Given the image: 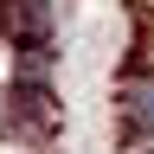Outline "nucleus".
<instances>
[{
  "mask_svg": "<svg viewBox=\"0 0 154 154\" xmlns=\"http://www.w3.org/2000/svg\"><path fill=\"white\" fill-rule=\"evenodd\" d=\"M7 32H13V45H26L32 64H45V45H51V0H7Z\"/></svg>",
  "mask_w": 154,
  "mask_h": 154,
  "instance_id": "obj_1",
  "label": "nucleus"
},
{
  "mask_svg": "<svg viewBox=\"0 0 154 154\" xmlns=\"http://www.w3.org/2000/svg\"><path fill=\"white\" fill-rule=\"evenodd\" d=\"M122 128H128V135L154 128V84H135V90L122 96Z\"/></svg>",
  "mask_w": 154,
  "mask_h": 154,
  "instance_id": "obj_2",
  "label": "nucleus"
},
{
  "mask_svg": "<svg viewBox=\"0 0 154 154\" xmlns=\"http://www.w3.org/2000/svg\"><path fill=\"white\" fill-rule=\"evenodd\" d=\"M13 103H19V116H26V122H58L51 96L38 90V84H19V90H13Z\"/></svg>",
  "mask_w": 154,
  "mask_h": 154,
  "instance_id": "obj_3",
  "label": "nucleus"
},
{
  "mask_svg": "<svg viewBox=\"0 0 154 154\" xmlns=\"http://www.w3.org/2000/svg\"><path fill=\"white\" fill-rule=\"evenodd\" d=\"M148 154H154V148H148Z\"/></svg>",
  "mask_w": 154,
  "mask_h": 154,
  "instance_id": "obj_4",
  "label": "nucleus"
}]
</instances>
